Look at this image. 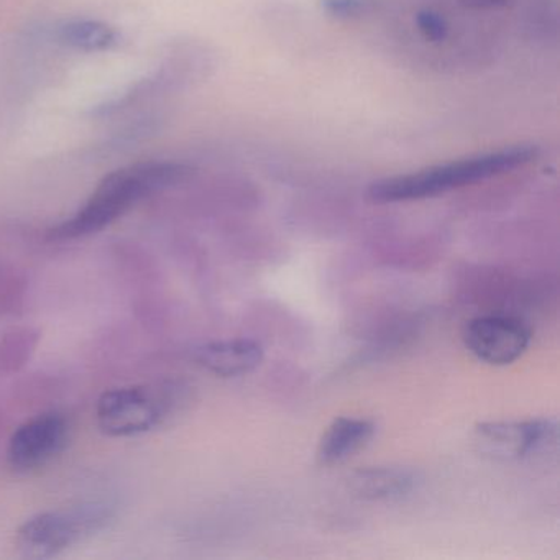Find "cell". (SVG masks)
Masks as SVG:
<instances>
[{"instance_id":"5","label":"cell","mask_w":560,"mask_h":560,"mask_svg":"<svg viewBox=\"0 0 560 560\" xmlns=\"http://www.w3.org/2000/svg\"><path fill=\"white\" fill-rule=\"evenodd\" d=\"M474 439L480 454L493 460H534L557 451L559 424L556 419L481 422Z\"/></svg>"},{"instance_id":"7","label":"cell","mask_w":560,"mask_h":560,"mask_svg":"<svg viewBox=\"0 0 560 560\" xmlns=\"http://www.w3.org/2000/svg\"><path fill=\"white\" fill-rule=\"evenodd\" d=\"M468 352L493 366L510 365L530 343V329L513 316H480L468 320L462 332Z\"/></svg>"},{"instance_id":"13","label":"cell","mask_w":560,"mask_h":560,"mask_svg":"<svg viewBox=\"0 0 560 560\" xmlns=\"http://www.w3.org/2000/svg\"><path fill=\"white\" fill-rule=\"evenodd\" d=\"M418 28L428 40L432 42L442 40L447 31L444 19L432 12H422L418 15Z\"/></svg>"},{"instance_id":"10","label":"cell","mask_w":560,"mask_h":560,"mask_svg":"<svg viewBox=\"0 0 560 560\" xmlns=\"http://www.w3.org/2000/svg\"><path fill=\"white\" fill-rule=\"evenodd\" d=\"M375 432V424L370 419H334L317 445V460L326 467L343 464L363 451L372 441Z\"/></svg>"},{"instance_id":"4","label":"cell","mask_w":560,"mask_h":560,"mask_svg":"<svg viewBox=\"0 0 560 560\" xmlns=\"http://www.w3.org/2000/svg\"><path fill=\"white\" fill-rule=\"evenodd\" d=\"M114 516V508L100 501L40 511L19 526L15 547L24 559H54L106 530Z\"/></svg>"},{"instance_id":"6","label":"cell","mask_w":560,"mask_h":560,"mask_svg":"<svg viewBox=\"0 0 560 560\" xmlns=\"http://www.w3.org/2000/svg\"><path fill=\"white\" fill-rule=\"evenodd\" d=\"M70 431L63 412H40L27 419L9 438L8 464L21 474L45 467L67 448Z\"/></svg>"},{"instance_id":"12","label":"cell","mask_w":560,"mask_h":560,"mask_svg":"<svg viewBox=\"0 0 560 560\" xmlns=\"http://www.w3.org/2000/svg\"><path fill=\"white\" fill-rule=\"evenodd\" d=\"M61 44L83 51H101L114 47L119 35L109 25L97 21H73L58 31Z\"/></svg>"},{"instance_id":"8","label":"cell","mask_w":560,"mask_h":560,"mask_svg":"<svg viewBox=\"0 0 560 560\" xmlns=\"http://www.w3.org/2000/svg\"><path fill=\"white\" fill-rule=\"evenodd\" d=\"M195 362L221 378H235L254 372L264 360V347L252 339L208 342L195 350Z\"/></svg>"},{"instance_id":"11","label":"cell","mask_w":560,"mask_h":560,"mask_svg":"<svg viewBox=\"0 0 560 560\" xmlns=\"http://www.w3.org/2000/svg\"><path fill=\"white\" fill-rule=\"evenodd\" d=\"M42 334L37 327L19 326L0 336V375L21 372L37 350Z\"/></svg>"},{"instance_id":"3","label":"cell","mask_w":560,"mask_h":560,"mask_svg":"<svg viewBox=\"0 0 560 560\" xmlns=\"http://www.w3.org/2000/svg\"><path fill=\"white\" fill-rule=\"evenodd\" d=\"M186 399L188 388L179 382L117 386L97 399L96 424L109 438H136L165 424Z\"/></svg>"},{"instance_id":"9","label":"cell","mask_w":560,"mask_h":560,"mask_svg":"<svg viewBox=\"0 0 560 560\" xmlns=\"http://www.w3.org/2000/svg\"><path fill=\"white\" fill-rule=\"evenodd\" d=\"M421 483L418 471L406 467H369L353 471L347 487L365 501H396L409 497Z\"/></svg>"},{"instance_id":"1","label":"cell","mask_w":560,"mask_h":560,"mask_svg":"<svg viewBox=\"0 0 560 560\" xmlns=\"http://www.w3.org/2000/svg\"><path fill=\"white\" fill-rule=\"evenodd\" d=\"M188 166L172 162H143L109 173L88 201L65 221L51 225L48 242L91 237L126 215L133 206L188 176Z\"/></svg>"},{"instance_id":"2","label":"cell","mask_w":560,"mask_h":560,"mask_svg":"<svg viewBox=\"0 0 560 560\" xmlns=\"http://www.w3.org/2000/svg\"><path fill=\"white\" fill-rule=\"evenodd\" d=\"M534 147H510L498 152L480 153L457 162L431 166L409 175L392 176L370 186L369 196L380 205L419 201L454 189L465 188L494 176L521 168L536 159Z\"/></svg>"}]
</instances>
